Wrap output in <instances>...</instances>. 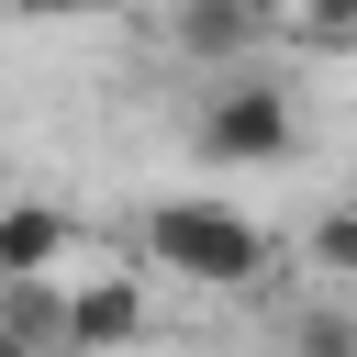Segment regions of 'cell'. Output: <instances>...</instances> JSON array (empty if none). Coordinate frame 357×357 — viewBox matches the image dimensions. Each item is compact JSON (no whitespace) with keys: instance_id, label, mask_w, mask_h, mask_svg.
Segmentation results:
<instances>
[{"instance_id":"6da1fadb","label":"cell","mask_w":357,"mask_h":357,"mask_svg":"<svg viewBox=\"0 0 357 357\" xmlns=\"http://www.w3.org/2000/svg\"><path fill=\"white\" fill-rule=\"evenodd\" d=\"M145 257L178 268L190 290H268L279 234H268L257 212H234V201H156V212H145Z\"/></svg>"},{"instance_id":"7a4b0ae2","label":"cell","mask_w":357,"mask_h":357,"mask_svg":"<svg viewBox=\"0 0 357 357\" xmlns=\"http://www.w3.org/2000/svg\"><path fill=\"white\" fill-rule=\"evenodd\" d=\"M290 145H301V112L257 67H223V89H201V112H190V156L201 167H279Z\"/></svg>"},{"instance_id":"3957f363","label":"cell","mask_w":357,"mask_h":357,"mask_svg":"<svg viewBox=\"0 0 357 357\" xmlns=\"http://www.w3.org/2000/svg\"><path fill=\"white\" fill-rule=\"evenodd\" d=\"M268 33H290V11L279 0H167V56H190V67H245Z\"/></svg>"},{"instance_id":"277c9868","label":"cell","mask_w":357,"mask_h":357,"mask_svg":"<svg viewBox=\"0 0 357 357\" xmlns=\"http://www.w3.org/2000/svg\"><path fill=\"white\" fill-rule=\"evenodd\" d=\"M145 346V279L134 268H78L67 279V357H123Z\"/></svg>"},{"instance_id":"5b68a950","label":"cell","mask_w":357,"mask_h":357,"mask_svg":"<svg viewBox=\"0 0 357 357\" xmlns=\"http://www.w3.org/2000/svg\"><path fill=\"white\" fill-rule=\"evenodd\" d=\"M0 279H78V223L56 201H11L0 212Z\"/></svg>"},{"instance_id":"8992f818","label":"cell","mask_w":357,"mask_h":357,"mask_svg":"<svg viewBox=\"0 0 357 357\" xmlns=\"http://www.w3.org/2000/svg\"><path fill=\"white\" fill-rule=\"evenodd\" d=\"M279 357H357V301H301Z\"/></svg>"},{"instance_id":"52a82bcc","label":"cell","mask_w":357,"mask_h":357,"mask_svg":"<svg viewBox=\"0 0 357 357\" xmlns=\"http://www.w3.org/2000/svg\"><path fill=\"white\" fill-rule=\"evenodd\" d=\"M301 257H312V268H324L335 290H357V201H335V212H324V223L301 234Z\"/></svg>"},{"instance_id":"ba28073f","label":"cell","mask_w":357,"mask_h":357,"mask_svg":"<svg viewBox=\"0 0 357 357\" xmlns=\"http://www.w3.org/2000/svg\"><path fill=\"white\" fill-rule=\"evenodd\" d=\"M290 11V33H312V45H357V0H279Z\"/></svg>"},{"instance_id":"9c48e42d","label":"cell","mask_w":357,"mask_h":357,"mask_svg":"<svg viewBox=\"0 0 357 357\" xmlns=\"http://www.w3.org/2000/svg\"><path fill=\"white\" fill-rule=\"evenodd\" d=\"M11 11H22V22H78V11L100 22V11H123V0H11Z\"/></svg>"},{"instance_id":"30bf717a","label":"cell","mask_w":357,"mask_h":357,"mask_svg":"<svg viewBox=\"0 0 357 357\" xmlns=\"http://www.w3.org/2000/svg\"><path fill=\"white\" fill-rule=\"evenodd\" d=\"M0 357H56V346H33V335H11V324H0Z\"/></svg>"}]
</instances>
